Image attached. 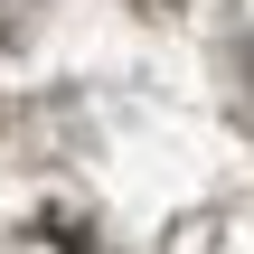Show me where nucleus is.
<instances>
[{"mask_svg":"<svg viewBox=\"0 0 254 254\" xmlns=\"http://www.w3.org/2000/svg\"><path fill=\"white\" fill-rule=\"evenodd\" d=\"M151 9H179V0H151Z\"/></svg>","mask_w":254,"mask_h":254,"instance_id":"1","label":"nucleus"}]
</instances>
